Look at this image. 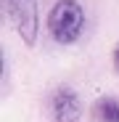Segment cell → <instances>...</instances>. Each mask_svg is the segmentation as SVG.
I'll return each instance as SVG.
<instances>
[{"label":"cell","instance_id":"cell-1","mask_svg":"<svg viewBox=\"0 0 119 122\" xmlns=\"http://www.w3.org/2000/svg\"><path fill=\"white\" fill-rule=\"evenodd\" d=\"M85 29V8L79 0H58L48 13V32L56 43L71 45Z\"/></svg>","mask_w":119,"mask_h":122},{"label":"cell","instance_id":"cell-3","mask_svg":"<svg viewBox=\"0 0 119 122\" xmlns=\"http://www.w3.org/2000/svg\"><path fill=\"white\" fill-rule=\"evenodd\" d=\"M50 117H53V122H79V117H82L79 96L69 88L56 90L50 98Z\"/></svg>","mask_w":119,"mask_h":122},{"label":"cell","instance_id":"cell-2","mask_svg":"<svg viewBox=\"0 0 119 122\" xmlns=\"http://www.w3.org/2000/svg\"><path fill=\"white\" fill-rule=\"evenodd\" d=\"M8 16L27 48L37 45V0H5Z\"/></svg>","mask_w":119,"mask_h":122},{"label":"cell","instance_id":"cell-5","mask_svg":"<svg viewBox=\"0 0 119 122\" xmlns=\"http://www.w3.org/2000/svg\"><path fill=\"white\" fill-rule=\"evenodd\" d=\"M114 69L119 72V45H116V51H114Z\"/></svg>","mask_w":119,"mask_h":122},{"label":"cell","instance_id":"cell-4","mask_svg":"<svg viewBox=\"0 0 119 122\" xmlns=\"http://www.w3.org/2000/svg\"><path fill=\"white\" fill-rule=\"evenodd\" d=\"M93 117L95 122H119V101L111 96H103L93 104Z\"/></svg>","mask_w":119,"mask_h":122}]
</instances>
